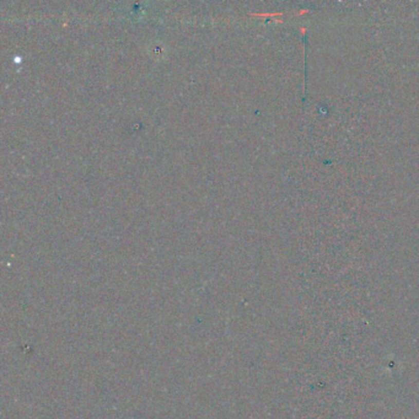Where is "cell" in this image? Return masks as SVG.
<instances>
[{
  "instance_id": "cell-1",
  "label": "cell",
  "mask_w": 419,
  "mask_h": 419,
  "mask_svg": "<svg viewBox=\"0 0 419 419\" xmlns=\"http://www.w3.org/2000/svg\"><path fill=\"white\" fill-rule=\"evenodd\" d=\"M308 10H306V9H305V10H301V11H298L296 12V15H298V16H300V15H305V14H308Z\"/></svg>"
}]
</instances>
